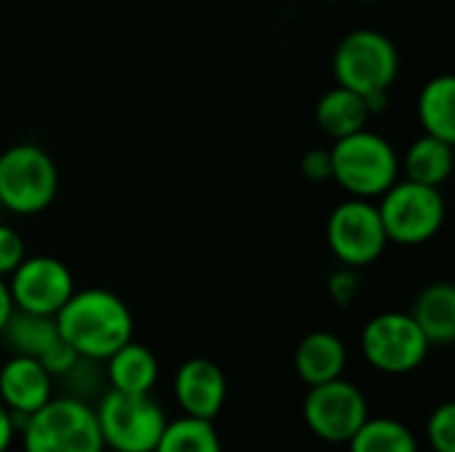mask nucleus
I'll return each mask as SVG.
<instances>
[{
    "label": "nucleus",
    "mask_w": 455,
    "mask_h": 452,
    "mask_svg": "<svg viewBox=\"0 0 455 452\" xmlns=\"http://www.w3.org/2000/svg\"><path fill=\"white\" fill-rule=\"evenodd\" d=\"M59 336L85 360L104 362L133 338L128 304L107 288H83L56 312Z\"/></svg>",
    "instance_id": "f257e3e1"
},
{
    "label": "nucleus",
    "mask_w": 455,
    "mask_h": 452,
    "mask_svg": "<svg viewBox=\"0 0 455 452\" xmlns=\"http://www.w3.org/2000/svg\"><path fill=\"white\" fill-rule=\"evenodd\" d=\"M400 176V155L395 144L376 131L363 128L336 139L331 147V178L349 197L379 200Z\"/></svg>",
    "instance_id": "f03ea898"
},
{
    "label": "nucleus",
    "mask_w": 455,
    "mask_h": 452,
    "mask_svg": "<svg viewBox=\"0 0 455 452\" xmlns=\"http://www.w3.org/2000/svg\"><path fill=\"white\" fill-rule=\"evenodd\" d=\"M24 452H104L96 410L72 394L51 397L19 429Z\"/></svg>",
    "instance_id": "7ed1b4c3"
},
{
    "label": "nucleus",
    "mask_w": 455,
    "mask_h": 452,
    "mask_svg": "<svg viewBox=\"0 0 455 452\" xmlns=\"http://www.w3.org/2000/svg\"><path fill=\"white\" fill-rule=\"evenodd\" d=\"M376 205L387 240L405 248L432 242L448 216V205L440 186H427L411 178H397L379 197Z\"/></svg>",
    "instance_id": "20e7f679"
},
{
    "label": "nucleus",
    "mask_w": 455,
    "mask_h": 452,
    "mask_svg": "<svg viewBox=\"0 0 455 452\" xmlns=\"http://www.w3.org/2000/svg\"><path fill=\"white\" fill-rule=\"evenodd\" d=\"M59 168L37 144H13L0 152V208L13 216H37L56 200Z\"/></svg>",
    "instance_id": "39448f33"
},
{
    "label": "nucleus",
    "mask_w": 455,
    "mask_h": 452,
    "mask_svg": "<svg viewBox=\"0 0 455 452\" xmlns=\"http://www.w3.org/2000/svg\"><path fill=\"white\" fill-rule=\"evenodd\" d=\"M93 410L104 450L112 452H155L168 424L163 405L152 394H123L107 389Z\"/></svg>",
    "instance_id": "423d86ee"
},
{
    "label": "nucleus",
    "mask_w": 455,
    "mask_h": 452,
    "mask_svg": "<svg viewBox=\"0 0 455 452\" xmlns=\"http://www.w3.org/2000/svg\"><path fill=\"white\" fill-rule=\"evenodd\" d=\"M400 75V51L395 40L379 29H352L333 51L336 85L357 91L360 96L389 91Z\"/></svg>",
    "instance_id": "0eeeda50"
},
{
    "label": "nucleus",
    "mask_w": 455,
    "mask_h": 452,
    "mask_svg": "<svg viewBox=\"0 0 455 452\" xmlns=\"http://www.w3.org/2000/svg\"><path fill=\"white\" fill-rule=\"evenodd\" d=\"M432 344L408 312H381L360 333V352L371 368L387 376H405L424 365Z\"/></svg>",
    "instance_id": "6e6552de"
},
{
    "label": "nucleus",
    "mask_w": 455,
    "mask_h": 452,
    "mask_svg": "<svg viewBox=\"0 0 455 452\" xmlns=\"http://www.w3.org/2000/svg\"><path fill=\"white\" fill-rule=\"evenodd\" d=\"M325 237L331 253L339 258L341 266L349 269L376 264L389 245L376 200L363 197H347L331 210Z\"/></svg>",
    "instance_id": "1a4fd4ad"
},
{
    "label": "nucleus",
    "mask_w": 455,
    "mask_h": 452,
    "mask_svg": "<svg viewBox=\"0 0 455 452\" xmlns=\"http://www.w3.org/2000/svg\"><path fill=\"white\" fill-rule=\"evenodd\" d=\"M368 416L365 394L347 378L309 386L304 400V424L328 445H347Z\"/></svg>",
    "instance_id": "9d476101"
},
{
    "label": "nucleus",
    "mask_w": 455,
    "mask_h": 452,
    "mask_svg": "<svg viewBox=\"0 0 455 452\" xmlns=\"http://www.w3.org/2000/svg\"><path fill=\"white\" fill-rule=\"evenodd\" d=\"M13 309L56 317V312L77 290L72 269L53 256H24V261L5 277Z\"/></svg>",
    "instance_id": "9b49d317"
},
{
    "label": "nucleus",
    "mask_w": 455,
    "mask_h": 452,
    "mask_svg": "<svg viewBox=\"0 0 455 452\" xmlns=\"http://www.w3.org/2000/svg\"><path fill=\"white\" fill-rule=\"evenodd\" d=\"M53 397V378L35 357L11 354L0 365V402L11 410L16 432Z\"/></svg>",
    "instance_id": "f8f14e48"
},
{
    "label": "nucleus",
    "mask_w": 455,
    "mask_h": 452,
    "mask_svg": "<svg viewBox=\"0 0 455 452\" xmlns=\"http://www.w3.org/2000/svg\"><path fill=\"white\" fill-rule=\"evenodd\" d=\"M173 397L184 416L213 421L227 402V376L213 360L192 357L173 376Z\"/></svg>",
    "instance_id": "ddd939ff"
},
{
    "label": "nucleus",
    "mask_w": 455,
    "mask_h": 452,
    "mask_svg": "<svg viewBox=\"0 0 455 452\" xmlns=\"http://www.w3.org/2000/svg\"><path fill=\"white\" fill-rule=\"evenodd\" d=\"M349 362L347 344L331 333V330H315L307 333L293 354V368L301 384L307 386H320L336 378H344Z\"/></svg>",
    "instance_id": "4468645a"
},
{
    "label": "nucleus",
    "mask_w": 455,
    "mask_h": 452,
    "mask_svg": "<svg viewBox=\"0 0 455 452\" xmlns=\"http://www.w3.org/2000/svg\"><path fill=\"white\" fill-rule=\"evenodd\" d=\"M101 365L107 386L123 394H152L160 378V362L155 352L133 338L123 344L115 354H109Z\"/></svg>",
    "instance_id": "2eb2a0df"
},
{
    "label": "nucleus",
    "mask_w": 455,
    "mask_h": 452,
    "mask_svg": "<svg viewBox=\"0 0 455 452\" xmlns=\"http://www.w3.org/2000/svg\"><path fill=\"white\" fill-rule=\"evenodd\" d=\"M432 346H448L455 341V288L440 280L427 285L408 312Z\"/></svg>",
    "instance_id": "dca6fc26"
},
{
    "label": "nucleus",
    "mask_w": 455,
    "mask_h": 452,
    "mask_svg": "<svg viewBox=\"0 0 455 452\" xmlns=\"http://www.w3.org/2000/svg\"><path fill=\"white\" fill-rule=\"evenodd\" d=\"M315 120H317V128L336 141V139H344L349 133L368 128L371 112L365 107V99L357 91L336 85L320 96L315 107Z\"/></svg>",
    "instance_id": "f3484780"
},
{
    "label": "nucleus",
    "mask_w": 455,
    "mask_h": 452,
    "mask_svg": "<svg viewBox=\"0 0 455 452\" xmlns=\"http://www.w3.org/2000/svg\"><path fill=\"white\" fill-rule=\"evenodd\" d=\"M453 160L451 141L424 133L400 157V173H405V178L427 184V186H443L453 173Z\"/></svg>",
    "instance_id": "a211bd4d"
},
{
    "label": "nucleus",
    "mask_w": 455,
    "mask_h": 452,
    "mask_svg": "<svg viewBox=\"0 0 455 452\" xmlns=\"http://www.w3.org/2000/svg\"><path fill=\"white\" fill-rule=\"evenodd\" d=\"M419 123L427 136L455 144V77L435 75L419 93Z\"/></svg>",
    "instance_id": "6ab92c4d"
},
{
    "label": "nucleus",
    "mask_w": 455,
    "mask_h": 452,
    "mask_svg": "<svg viewBox=\"0 0 455 452\" xmlns=\"http://www.w3.org/2000/svg\"><path fill=\"white\" fill-rule=\"evenodd\" d=\"M59 338V328H56V320L53 317H45V314H32V312H21V309H13L3 333H0V341L8 346L11 354H21V357H40L53 341Z\"/></svg>",
    "instance_id": "aec40b11"
},
{
    "label": "nucleus",
    "mask_w": 455,
    "mask_h": 452,
    "mask_svg": "<svg viewBox=\"0 0 455 452\" xmlns=\"http://www.w3.org/2000/svg\"><path fill=\"white\" fill-rule=\"evenodd\" d=\"M349 452H421L416 434L397 418H373L355 432L347 442Z\"/></svg>",
    "instance_id": "412c9836"
},
{
    "label": "nucleus",
    "mask_w": 455,
    "mask_h": 452,
    "mask_svg": "<svg viewBox=\"0 0 455 452\" xmlns=\"http://www.w3.org/2000/svg\"><path fill=\"white\" fill-rule=\"evenodd\" d=\"M155 452H221V440L213 421L181 416L165 424Z\"/></svg>",
    "instance_id": "4be33fe9"
},
{
    "label": "nucleus",
    "mask_w": 455,
    "mask_h": 452,
    "mask_svg": "<svg viewBox=\"0 0 455 452\" xmlns=\"http://www.w3.org/2000/svg\"><path fill=\"white\" fill-rule=\"evenodd\" d=\"M61 381L69 386V394L72 397H77V400H91L93 394H104V384H107V376H104V370H101V362H96V360H85V357H80L64 376H61Z\"/></svg>",
    "instance_id": "5701e85b"
},
{
    "label": "nucleus",
    "mask_w": 455,
    "mask_h": 452,
    "mask_svg": "<svg viewBox=\"0 0 455 452\" xmlns=\"http://www.w3.org/2000/svg\"><path fill=\"white\" fill-rule=\"evenodd\" d=\"M427 442L432 452H455V405L443 402L427 421Z\"/></svg>",
    "instance_id": "b1692460"
},
{
    "label": "nucleus",
    "mask_w": 455,
    "mask_h": 452,
    "mask_svg": "<svg viewBox=\"0 0 455 452\" xmlns=\"http://www.w3.org/2000/svg\"><path fill=\"white\" fill-rule=\"evenodd\" d=\"M27 256V245L21 240V234L11 226L0 221V277L5 280Z\"/></svg>",
    "instance_id": "393cba45"
},
{
    "label": "nucleus",
    "mask_w": 455,
    "mask_h": 452,
    "mask_svg": "<svg viewBox=\"0 0 455 452\" xmlns=\"http://www.w3.org/2000/svg\"><path fill=\"white\" fill-rule=\"evenodd\" d=\"M37 360H40V365L51 373V378L56 381V378H61V376H64V373H67V370L80 360V354H77V352H75V349H72V346L59 336V338H56V341H53V344H51V346H48Z\"/></svg>",
    "instance_id": "a878e982"
},
{
    "label": "nucleus",
    "mask_w": 455,
    "mask_h": 452,
    "mask_svg": "<svg viewBox=\"0 0 455 452\" xmlns=\"http://www.w3.org/2000/svg\"><path fill=\"white\" fill-rule=\"evenodd\" d=\"M328 293L339 306H352L357 293H360V280H357V269L341 266L339 272L331 274L328 280Z\"/></svg>",
    "instance_id": "bb28decb"
},
{
    "label": "nucleus",
    "mask_w": 455,
    "mask_h": 452,
    "mask_svg": "<svg viewBox=\"0 0 455 452\" xmlns=\"http://www.w3.org/2000/svg\"><path fill=\"white\" fill-rule=\"evenodd\" d=\"M301 173L309 181H331V149L315 147L301 157Z\"/></svg>",
    "instance_id": "cd10ccee"
},
{
    "label": "nucleus",
    "mask_w": 455,
    "mask_h": 452,
    "mask_svg": "<svg viewBox=\"0 0 455 452\" xmlns=\"http://www.w3.org/2000/svg\"><path fill=\"white\" fill-rule=\"evenodd\" d=\"M16 434H19V432H16L13 416H11V410L0 402V452L11 450V445H13Z\"/></svg>",
    "instance_id": "c85d7f7f"
},
{
    "label": "nucleus",
    "mask_w": 455,
    "mask_h": 452,
    "mask_svg": "<svg viewBox=\"0 0 455 452\" xmlns=\"http://www.w3.org/2000/svg\"><path fill=\"white\" fill-rule=\"evenodd\" d=\"M11 312H13V301H11V293H8V282L0 277V333H3V328H5Z\"/></svg>",
    "instance_id": "c756f323"
},
{
    "label": "nucleus",
    "mask_w": 455,
    "mask_h": 452,
    "mask_svg": "<svg viewBox=\"0 0 455 452\" xmlns=\"http://www.w3.org/2000/svg\"><path fill=\"white\" fill-rule=\"evenodd\" d=\"M0 210H3V208H0Z\"/></svg>",
    "instance_id": "7c9ffc66"
},
{
    "label": "nucleus",
    "mask_w": 455,
    "mask_h": 452,
    "mask_svg": "<svg viewBox=\"0 0 455 452\" xmlns=\"http://www.w3.org/2000/svg\"><path fill=\"white\" fill-rule=\"evenodd\" d=\"M429 452H432V450H429Z\"/></svg>",
    "instance_id": "2f4dec72"
}]
</instances>
